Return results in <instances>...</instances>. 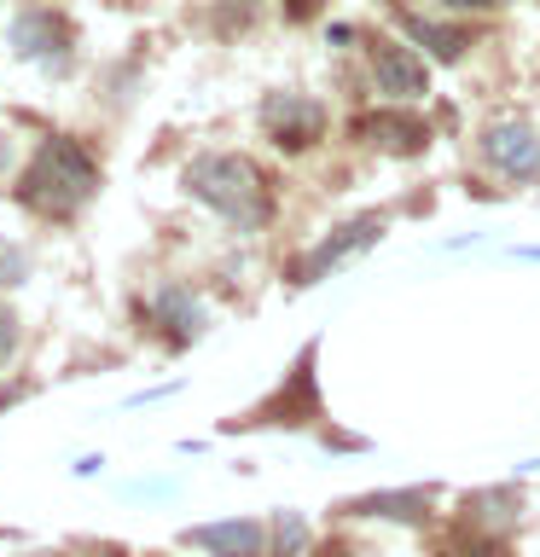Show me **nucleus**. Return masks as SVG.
<instances>
[{
  "label": "nucleus",
  "instance_id": "1",
  "mask_svg": "<svg viewBox=\"0 0 540 557\" xmlns=\"http://www.w3.org/2000/svg\"><path fill=\"white\" fill-rule=\"evenodd\" d=\"M94 191H99V163L76 146V139L52 134V139H41V151L29 157L17 198H24L35 215H76V209L94 203Z\"/></svg>",
  "mask_w": 540,
  "mask_h": 557
},
{
  "label": "nucleus",
  "instance_id": "2",
  "mask_svg": "<svg viewBox=\"0 0 540 557\" xmlns=\"http://www.w3.org/2000/svg\"><path fill=\"white\" fill-rule=\"evenodd\" d=\"M181 186L192 191L198 203H209L221 221L233 226H256L268 215V191H261V174L250 157H233V151H204L181 169Z\"/></svg>",
  "mask_w": 540,
  "mask_h": 557
},
{
  "label": "nucleus",
  "instance_id": "3",
  "mask_svg": "<svg viewBox=\"0 0 540 557\" xmlns=\"http://www.w3.org/2000/svg\"><path fill=\"white\" fill-rule=\"evenodd\" d=\"M70 47H76V29H70L64 12H52V7H17V17H12V52H17V59L64 70L70 64Z\"/></svg>",
  "mask_w": 540,
  "mask_h": 557
},
{
  "label": "nucleus",
  "instance_id": "4",
  "mask_svg": "<svg viewBox=\"0 0 540 557\" xmlns=\"http://www.w3.org/2000/svg\"><path fill=\"white\" fill-rule=\"evenodd\" d=\"M383 238V215H360V221H343V226H331V233L314 244V250L291 268L296 285H320L326 273H338L348 256H360V250H372V244Z\"/></svg>",
  "mask_w": 540,
  "mask_h": 557
},
{
  "label": "nucleus",
  "instance_id": "5",
  "mask_svg": "<svg viewBox=\"0 0 540 557\" xmlns=\"http://www.w3.org/2000/svg\"><path fill=\"white\" fill-rule=\"evenodd\" d=\"M261 128L279 151H303L326 134V104L308 94H268L261 99Z\"/></svg>",
  "mask_w": 540,
  "mask_h": 557
},
{
  "label": "nucleus",
  "instance_id": "6",
  "mask_svg": "<svg viewBox=\"0 0 540 557\" xmlns=\"http://www.w3.org/2000/svg\"><path fill=\"white\" fill-rule=\"evenodd\" d=\"M372 76H378V87H383L395 104H413V99L430 94L425 59H418L413 47H401V41H383V35L372 41Z\"/></svg>",
  "mask_w": 540,
  "mask_h": 557
},
{
  "label": "nucleus",
  "instance_id": "7",
  "mask_svg": "<svg viewBox=\"0 0 540 557\" xmlns=\"http://www.w3.org/2000/svg\"><path fill=\"white\" fill-rule=\"evenodd\" d=\"M482 151L488 163H494L500 174H512V181H535L540 174V128H529V122H494V128L482 134Z\"/></svg>",
  "mask_w": 540,
  "mask_h": 557
},
{
  "label": "nucleus",
  "instance_id": "8",
  "mask_svg": "<svg viewBox=\"0 0 540 557\" xmlns=\"http://www.w3.org/2000/svg\"><path fill=\"white\" fill-rule=\"evenodd\" d=\"M192 552H209V557H261L268 552V529L256 517H226V522H198V529L181 534Z\"/></svg>",
  "mask_w": 540,
  "mask_h": 557
},
{
  "label": "nucleus",
  "instance_id": "9",
  "mask_svg": "<svg viewBox=\"0 0 540 557\" xmlns=\"http://www.w3.org/2000/svg\"><path fill=\"white\" fill-rule=\"evenodd\" d=\"M355 134H360V139H372V146H383V151H395V157L430 151V122L401 116V111H372V116H360V122H355Z\"/></svg>",
  "mask_w": 540,
  "mask_h": 557
},
{
  "label": "nucleus",
  "instance_id": "10",
  "mask_svg": "<svg viewBox=\"0 0 540 557\" xmlns=\"http://www.w3.org/2000/svg\"><path fill=\"white\" fill-rule=\"evenodd\" d=\"M157 325H163L174 343L204 337L209 313H204V302H198V290H192V285H163V290H157Z\"/></svg>",
  "mask_w": 540,
  "mask_h": 557
},
{
  "label": "nucleus",
  "instance_id": "11",
  "mask_svg": "<svg viewBox=\"0 0 540 557\" xmlns=\"http://www.w3.org/2000/svg\"><path fill=\"white\" fill-rule=\"evenodd\" d=\"M348 517H390V522H430V494L413 487V494H360V499H343Z\"/></svg>",
  "mask_w": 540,
  "mask_h": 557
},
{
  "label": "nucleus",
  "instance_id": "12",
  "mask_svg": "<svg viewBox=\"0 0 540 557\" xmlns=\"http://www.w3.org/2000/svg\"><path fill=\"white\" fill-rule=\"evenodd\" d=\"M401 29H407V41L430 47L442 64H459V59H465V47H470V35H465V29H453V24H430V17H401Z\"/></svg>",
  "mask_w": 540,
  "mask_h": 557
},
{
  "label": "nucleus",
  "instance_id": "13",
  "mask_svg": "<svg viewBox=\"0 0 540 557\" xmlns=\"http://www.w3.org/2000/svg\"><path fill=\"white\" fill-rule=\"evenodd\" d=\"M470 505V522H477V529H488V534H500V529H512L517 522V487H494V494H470L465 499Z\"/></svg>",
  "mask_w": 540,
  "mask_h": 557
},
{
  "label": "nucleus",
  "instance_id": "14",
  "mask_svg": "<svg viewBox=\"0 0 540 557\" xmlns=\"http://www.w3.org/2000/svg\"><path fill=\"white\" fill-rule=\"evenodd\" d=\"M308 546V517L303 511H279L268 522V557H303Z\"/></svg>",
  "mask_w": 540,
  "mask_h": 557
},
{
  "label": "nucleus",
  "instance_id": "15",
  "mask_svg": "<svg viewBox=\"0 0 540 557\" xmlns=\"http://www.w3.org/2000/svg\"><path fill=\"white\" fill-rule=\"evenodd\" d=\"M24 278H29V256L0 233V285H24Z\"/></svg>",
  "mask_w": 540,
  "mask_h": 557
},
{
  "label": "nucleus",
  "instance_id": "16",
  "mask_svg": "<svg viewBox=\"0 0 540 557\" xmlns=\"http://www.w3.org/2000/svg\"><path fill=\"white\" fill-rule=\"evenodd\" d=\"M12 348H17V313L0 308V366L12 360Z\"/></svg>",
  "mask_w": 540,
  "mask_h": 557
},
{
  "label": "nucleus",
  "instance_id": "17",
  "mask_svg": "<svg viewBox=\"0 0 540 557\" xmlns=\"http://www.w3.org/2000/svg\"><path fill=\"white\" fill-rule=\"evenodd\" d=\"M320 7H326V0H285V17H296V24H303V17H314Z\"/></svg>",
  "mask_w": 540,
  "mask_h": 557
},
{
  "label": "nucleus",
  "instance_id": "18",
  "mask_svg": "<svg viewBox=\"0 0 540 557\" xmlns=\"http://www.w3.org/2000/svg\"><path fill=\"white\" fill-rule=\"evenodd\" d=\"M442 7H465V12H477V7H505V0H442Z\"/></svg>",
  "mask_w": 540,
  "mask_h": 557
},
{
  "label": "nucleus",
  "instance_id": "19",
  "mask_svg": "<svg viewBox=\"0 0 540 557\" xmlns=\"http://www.w3.org/2000/svg\"><path fill=\"white\" fill-rule=\"evenodd\" d=\"M523 261H540V244H523V250H517Z\"/></svg>",
  "mask_w": 540,
  "mask_h": 557
},
{
  "label": "nucleus",
  "instance_id": "20",
  "mask_svg": "<svg viewBox=\"0 0 540 557\" xmlns=\"http://www.w3.org/2000/svg\"><path fill=\"white\" fill-rule=\"evenodd\" d=\"M12 163V146H7V134H0V169H7Z\"/></svg>",
  "mask_w": 540,
  "mask_h": 557
},
{
  "label": "nucleus",
  "instance_id": "21",
  "mask_svg": "<svg viewBox=\"0 0 540 557\" xmlns=\"http://www.w3.org/2000/svg\"><path fill=\"white\" fill-rule=\"evenodd\" d=\"M35 557H59V552H35Z\"/></svg>",
  "mask_w": 540,
  "mask_h": 557
}]
</instances>
